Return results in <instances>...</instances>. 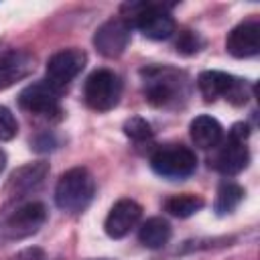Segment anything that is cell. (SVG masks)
<instances>
[{"instance_id": "1", "label": "cell", "mask_w": 260, "mask_h": 260, "mask_svg": "<svg viewBox=\"0 0 260 260\" xmlns=\"http://www.w3.org/2000/svg\"><path fill=\"white\" fill-rule=\"evenodd\" d=\"M140 73L144 79V95L152 106L171 108L177 106L181 100H185L187 77L183 71L167 65H154V67H144Z\"/></svg>"}, {"instance_id": "2", "label": "cell", "mask_w": 260, "mask_h": 260, "mask_svg": "<svg viewBox=\"0 0 260 260\" xmlns=\"http://www.w3.org/2000/svg\"><path fill=\"white\" fill-rule=\"evenodd\" d=\"M47 221V207L41 201H18L0 211V240L14 242L37 234Z\"/></svg>"}, {"instance_id": "3", "label": "cell", "mask_w": 260, "mask_h": 260, "mask_svg": "<svg viewBox=\"0 0 260 260\" xmlns=\"http://www.w3.org/2000/svg\"><path fill=\"white\" fill-rule=\"evenodd\" d=\"M95 195V181L85 167H73L65 171L55 187V203L69 213L83 211Z\"/></svg>"}, {"instance_id": "4", "label": "cell", "mask_w": 260, "mask_h": 260, "mask_svg": "<svg viewBox=\"0 0 260 260\" xmlns=\"http://www.w3.org/2000/svg\"><path fill=\"white\" fill-rule=\"evenodd\" d=\"M122 16L136 26L146 39L162 41L175 32V20L165 4L154 2H130L122 6Z\"/></svg>"}, {"instance_id": "5", "label": "cell", "mask_w": 260, "mask_h": 260, "mask_svg": "<svg viewBox=\"0 0 260 260\" xmlns=\"http://www.w3.org/2000/svg\"><path fill=\"white\" fill-rule=\"evenodd\" d=\"M197 87L207 102L225 98L228 102L240 106V104H246L248 98L252 95V85L248 81L234 77L225 71H215V69L201 71L197 77Z\"/></svg>"}, {"instance_id": "6", "label": "cell", "mask_w": 260, "mask_h": 260, "mask_svg": "<svg viewBox=\"0 0 260 260\" xmlns=\"http://www.w3.org/2000/svg\"><path fill=\"white\" fill-rule=\"evenodd\" d=\"M150 167L167 179H185L195 173L197 156L185 144H162L150 154Z\"/></svg>"}, {"instance_id": "7", "label": "cell", "mask_w": 260, "mask_h": 260, "mask_svg": "<svg viewBox=\"0 0 260 260\" xmlns=\"http://www.w3.org/2000/svg\"><path fill=\"white\" fill-rule=\"evenodd\" d=\"M248 138H250V128L244 122H238L230 128L228 140L221 144L217 158H215V169L221 175H238L242 173L248 162H250V150H248Z\"/></svg>"}, {"instance_id": "8", "label": "cell", "mask_w": 260, "mask_h": 260, "mask_svg": "<svg viewBox=\"0 0 260 260\" xmlns=\"http://www.w3.org/2000/svg\"><path fill=\"white\" fill-rule=\"evenodd\" d=\"M122 95V81L110 69H95L83 85L85 104L95 112H108L118 106Z\"/></svg>"}, {"instance_id": "9", "label": "cell", "mask_w": 260, "mask_h": 260, "mask_svg": "<svg viewBox=\"0 0 260 260\" xmlns=\"http://www.w3.org/2000/svg\"><path fill=\"white\" fill-rule=\"evenodd\" d=\"M87 55L81 49H63L57 51L49 61H47V79L55 89L63 91L85 67Z\"/></svg>"}, {"instance_id": "10", "label": "cell", "mask_w": 260, "mask_h": 260, "mask_svg": "<svg viewBox=\"0 0 260 260\" xmlns=\"http://www.w3.org/2000/svg\"><path fill=\"white\" fill-rule=\"evenodd\" d=\"M130 35H132V24L124 16L110 18L102 26H98L93 35V47L98 49L100 55L108 59H116L128 49Z\"/></svg>"}, {"instance_id": "11", "label": "cell", "mask_w": 260, "mask_h": 260, "mask_svg": "<svg viewBox=\"0 0 260 260\" xmlns=\"http://www.w3.org/2000/svg\"><path fill=\"white\" fill-rule=\"evenodd\" d=\"M61 91L55 89L49 81H37L26 85L20 95H18V106L35 116H47L53 118L61 114V104H59Z\"/></svg>"}, {"instance_id": "12", "label": "cell", "mask_w": 260, "mask_h": 260, "mask_svg": "<svg viewBox=\"0 0 260 260\" xmlns=\"http://www.w3.org/2000/svg\"><path fill=\"white\" fill-rule=\"evenodd\" d=\"M140 215H142V207L134 199H128V197L118 199L106 215L104 230L110 238L120 240L136 228V223L140 221Z\"/></svg>"}, {"instance_id": "13", "label": "cell", "mask_w": 260, "mask_h": 260, "mask_svg": "<svg viewBox=\"0 0 260 260\" xmlns=\"http://www.w3.org/2000/svg\"><path fill=\"white\" fill-rule=\"evenodd\" d=\"M225 49L236 59H248L260 51V24L256 20H244L228 32Z\"/></svg>"}, {"instance_id": "14", "label": "cell", "mask_w": 260, "mask_h": 260, "mask_svg": "<svg viewBox=\"0 0 260 260\" xmlns=\"http://www.w3.org/2000/svg\"><path fill=\"white\" fill-rule=\"evenodd\" d=\"M35 69V59L24 51H4L0 53V89L14 85L16 81L28 77Z\"/></svg>"}, {"instance_id": "15", "label": "cell", "mask_w": 260, "mask_h": 260, "mask_svg": "<svg viewBox=\"0 0 260 260\" xmlns=\"http://www.w3.org/2000/svg\"><path fill=\"white\" fill-rule=\"evenodd\" d=\"M189 134H191V140L195 142V146L207 150V148H215L221 142L223 128H221V124L215 118L201 114V116H197V118L191 120Z\"/></svg>"}, {"instance_id": "16", "label": "cell", "mask_w": 260, "mask_h": 260, "mask_svg": "<svg viewBox=\"0 0 260 260\" xmlns=\"http://www.w3.org/2000/svg\"><path fill=\"white\" fill-rule=\"evenodd\" d=\"M47 173H49V165H47V162H43V160H39V162H28V165L16 169V171L10 175L8 187L14 191V195H16V193H18V195H24V193L37 189V187L45 181Z\"/></svg>"}, {"instance_id": "17", "label": "cell", "mask_w": 260, "mask_h": 260, "mask_svg": "<svg viewBox=\"0 0 260 260\" xmlns=\"http://www.w3.org/2000/svg\"><path fill=\"white\" fill-rule=\"evenodd\" d=\"M171 238V225L167 219L162 217H150L146 219L140 230H138V240L142 246L150 248V250H158L162 248Z\"/></svg>"}, {"instance_id": "18", "label": "cell", "mask_w": 260, "mask_h": 260, "mask_svg": "<svg viewBox=\"0 0 260 260\" xmlns=\"http://www.w3.org/2000/svg\"><path fill=\"white\" fill-rule=\"evenodd\" d=\"M201 207H203V199H201L199 195H195V193L173 195V197H169V199L165 201V209H167L171 215L181 217V219L195 215Z\"/></svg>"}, {"instance_id": "19", "label": "cell", "mask_w": 260, "mask_h": 260, "mask_svg": "<svg viewBox=\"0 0 260 260\" xmlns=\"http://www.w3.org/2000/svg\"><path fill=\"white\" fill-rule=\"evenodd\" d=\"M244 199V189L234 183V181H225L219 185L217 189V195H215V211L217 215H225V213H232L240 201Z\"/></svg>"}, {"instance_id": "20", "label": "cell", "mask_w": 260, "mask_h": 260, "mask_svg": "<svg viewBox=\"0 0 260 260\" xmlns=\"http://www.w3.org/2000/svg\"><path fill=\"white\" fill-rule=\"evenodd\" d=\"M124 134H126L128 138H132L134 142H144V140H150V138H152V128H150V124H148L144 118L134 116V118L126 120V124H124Z\"/></svg>"}, {"instance_id": "21", "label": "cell", "mask_w": 260, "mask_h": 260, "mask_svg": "<svg viewBox=\"0 0 260 260\" xmlns=\"http://www.w3.org/2000/svg\"><path fill=\"white\" fill-rule=\"evenodd\" d=\"M201 47H203V39L199 37V32H193V30L179 32V39H177V51L179 53H183V55H195Z\"/></svg>"}, {"instance_id": "22", "label": "cell", "mask_w": 260, "mask_h": 260, "mask_svg": "<svg viewBox=\"0 0 260 260\" xmlns=\"http://www.w3.org/2000/svg\"><path fill=\"white\" fill-rule=\"evenodd\" d=\"M18 132V122L14 118V114L6 108V106H0V142H6V140H12Z\"/></svg>"}, {"instance_id": "23", "label": "cell", "mask_w": 260, "mask_h": 260, "mask_svg": "<svg viewBox=\"0 0 260 260\" xmlns=\"http://www.w3.org/2000/svg\"><path fill=\"white\" fill-rule=\"evenodd\" d=\"M10 260H45V258H43V250L41 248H26V250L18 252Z\"/></svg>"}, {"instance_id": "24", "label": "cell", "mask_w": 260, "mask_h": 260, "mask_svg": "<svg viewBox=\"0 0 260 260\" xmlns=\"http://www.w3.org/2000/svg\"><path fill=\"white\" fill-rule=\"evenodd\" d=\"M4 169H6V152L0 148V175H2Z\"/></svg>"}, {"instance_id": "25", "label": "cell", "mask_w": 260, "mask_h": 260, "mask_svg": "<svg viewBox=\"0 0 260 260\" xmlns=\"http://www.w3.org/2000/svg\"><path fill=\"white\" fill-rule=\"evenodd\" d=\"M100 260H108V258H100Z\"/></svg>"}]
</instances>
